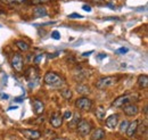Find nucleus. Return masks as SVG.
Here are the masks:
<instances>
[{
	"label": "nucleus",
	"mask_w": 148,
	"mask_h": 140,
	"mask_svg": "<svg viewBox=\"0 0 148 140\" xmlns=\"http://www.w3.org/2000/svg\"><path fill=\"white\" fill-rule=\"evenodd\" d=\"M43 81L46 84L51 87H62L64 84V80L55 72H47L43 76Z\"/></svg>",
	"instance_id": "f257e3e1"
},
{
	"label": "nucleus",
	"mask_w": 148,
	"mask_h": 140,
	"mask_svg": "<svg viewBox=\"0 0 148 140\" xmlns=\"http://www.w3.org/2000/svg\"><path fill=\"white\" fill-rule=\"evenodd\" d=\"M138 99V95L137 93H128V95H123V96H120L117 97L113 103H112V106L113 107H123L127 104H130L132 100H136Z\"/></svg>",
	"instance_id": "f03ea898"
},
{
	"label": "nucleus",
	"mask_w": 148,
	"mask_h": 140,
	"mask_svg": "<svg viewBox=\"0 0 148 140\" xmlns=\"http://www.w3.org/2000/svg\"><path fill=\"white\" fill-rule=\"evenodd\" d=\"M116 81H117V78L116 76H104V78H100L96 82V87L98 88V89H100V90H104L106 88L115 84Z\"/></svg>",
	"instance_id": "7ed1b4c3"
},
{
	"label": "nucleus",
	"mask_w": 148,
	"mask_h": 140,
	"mask_svg": "<svg viewBox=\"0 0 148 140\" xmlns=\"http://www.w3.org/2000/svg\"><path fill=\"white\" fill-rule=\"evenodd\" d=\"M76 129H77L79 135H81L82 137H86V136H88V135L91 132L92 125H91L90 122L83 120V121H81V122H79L76 124Z\"/></svg>",
	"instance_id": "20e7f679"
},
{
	"label": "nucleus",
	"mask_w": 148,
	"mask_h": 140,
	"mask_svg": "<svg viewBox=\"0 0 148 140\" xmlns=\"http://www.w3.org/2000/svg\"><path fill=\"white\" fill-rule=\"evenodd\" d=\"M75 107L81 110H90L92 108V100H90L87 97L77 98L75 102Z\"/></svg>",
	"instance_id": "39448f33"
},
{
	"label": "nucleus",
	"mask_w": 148,
	"mask_h": 140,
	"mask_svg": "<svg viewBox=\"0 0 148 140\" xmlns=\"http://www.w3.org/2000/svg\"><path fill=\"white\" fill-rule=\"evenodd\" d=\"M10 64L15 71L22 72L23 71V57H22V55L18 53L13 54L12 59H10Z\"/></svg>",
	"instance_id": "423d86ee"
},
{
	"label": "nucleus",
	"mask_w": 148,
	"mask_h": 140,
	"mask_svg": "<svg viewBox=\"0 0 148 140\" xmlns=\"http://www.w3.org/2000/svg\"><path fill=\"white\" fill-rule=\"evenodd\" d=\"M19 132L29 140H38L41 137V132L39 130H32V129H24L19 130Z\"/></svg>",
	"instance_id": "0eeeda50"
},
{
	"label": "nucleus",
	"mask_w": 148,
	"mask_h": 140,
	"mask_svg": "<svg viewBox=\"0 0 148 140\" xmlns=\"http://www.w3.org/2000/svg\"><path fill=\"white\" fill-rule=\"evenodd\" d=\"M122 108H123V112L127 116H136L139 113V107L134 104H131V103L124 105Z\"/></svg>",
	"instance_id": "6e6552de"
},
{
	"label": "nucleus",
	"mask_w": 148,
	"mask_h": 140,
	"mask_svg": "<svg viewBox=\"0 0 148 140\" xmlns=\"http://www.w3.org/2000/svg\"><path fill=\"white\" fill-rule=\"evenodd\" d=\"M63 116L60 115V113H58V112H56L54 113L53 115H51V117H50V124H51V126L53 128H55V129H58V128H60L62 126V124H63Z\"/></svg>",
	"instance_id": "1a4fd4ad"
},
{
	"label": "nucleus",
	"mask_w": 148,
	"mask_h": 140,
	"mask_svg": "<svg viewBox=\"0 0 148 140\" xmlns=\"http://www.w3.org/2000/svg\"><path fill=\"white\" fill-rule=\"evenodd\" d=\"M119 124V114H112L106 119V126L108 129H115Z\"/></svg>",
	"instance_id": "9d476101"
},
{
	"label": "nucleus",
	"mask_w": 148,
	"mask_h": 140,
	"mask_svg": "<svg viewBox=\"0 0 148 140\" xmlns=\"http://www.w3.org/2000/svg\"><path fill=\"white\" fill-rule=\"evenodd\" d=\"M32 106H33V110L36 115H40L45 112V104L39 99H34L32 102Z\"/></svg>",
	"instance_id": "9b49d317"
},
{
	"label": "nucleus",
	"mask_w": 148,
	"mask_h": 140,
	"mask_svg": "<svg viewBox=\"0 0 148 140\" xmlns=\"http://www.w3.org/2000/svg\"><path fill=\"white\" fill-rule=\"evenodd\" d=\"M138 124H139V121H138V120H134L133 122L129 123V125H128V128H127V130H125L127 136H128L129 138L133 137V136L136 135V132H137V128H138Z\"/></svg>",
	"instance_id": "f8f14e48"
},
{
	"label": "nucleus",
	"mask_w": 148,
	"mask_h": 140,
	"mask_svg": "<svg viewBox=\"0 0 148 140\" xmlns=\"http://www.w3.org/2000/svg\"><path fill=\"white\" fill-rule=\"evenodd\" d=\"M106 137V133L103 129H96L93 130L91 136H90V139L91 140H104Z\"/></svg>",
	"instance_id": "ddd939ff"
},
{
	"label": "nucleus",
	"mask_w": 148,
	"mask_h": 140,
	"mask_svg": "<svg viewBox=\"0 0 148 140\" xmlns=\"http://www.w3.org/2000/svg\"><path fill=\"white\" fill-rule=\"evenodd\" d=\"M33 15L36 17H45V16H47V9L45 7L38 6L33 9Z\"/></svg>",
	"instance_id": "4468645a"
},
{
	"label": "nucleus",
	"mask_w": 148,
	"mask_h": 140,
	"mask_svg": "<svg viewBox=\"0 0 148 140\" xmlns=\"http://www.w3.org/2000/svg\"><path fill=\"white\" fill-rule=\"evenodd\" d=\"M138 84H139V87L143 88V89H147V87H148V76L146 75V74L139 75V78H138Z\"/></svg>",
	"instance_id": "2eb2a0df"
},
{
	"label": "nucleus",
	"mask_w": 148,
	"mask_h": 140,
	"mask_svg": "<svg viewBox=\"0 0 148 140\" xmlns=\"http://www.w3.org/2000/svg\"><path fill=\"white\" fill-rule=\"evenodd\" d=\"M37 70L34 69V67H30L29 70L26 71V73H25V76H26V79H29V80H36L37 79Z\"/></svg>",
	"instance_id": "dca6fc26"
},
{
	"label": "nucleus",
	"mask_w": 148,
	"mask_h": 140,
	"mask_svg": "<svg viewBox=\"0 0 148 140\" xmlns=\"http://www.w3.org/2000/svg\"><path fill=\"white\" fill-rule=\"evenodd\" d=\"M15 45L17 46V48H18L21 51H27V50L30 49V46H29L26 42H24L23 40H18V41H16V42H15Z\"/></svg>",
	"instance_id": "f3484780"
},
{
	"label": "nucleus",
	"mask_w": 148,
	"mask_h": 140,
	"mask_svg": "<svg viewBox=\"0 0 148 140\" xmlns=\"http://www.w3.org/2000/svg\"><path fill=\"white\" fill-rule=\"evenodd\" d=\"M105 114H106V109L103 107V106H99V107H97V109H96V115H97V117L98 119H104L105 117Z\"/></svg>",
	"instance_id": "a211bd4d"
},
{
	"label": "nucleus",
	"mask_w": 148,
	"mask_h": 140,
	"mask_svg": "<svg viewBox=\"0 0 148 140\" xmlns=\"http://www.w3.org/2000/svg\"><path fill=\"white\" fill-rule=\"evenodd\" d=\"M76 91L81 95H84V93H89L90 92V89L88 86H84V84H80L76 87Z\"/></svg>",
	"instance_id": "6ab92c4d"
},
{
	"label": "nucleus",
	"mask_w": 148,
	"mask_h": 140,
	"mask_svg": "<svg viewBox=\"0 0 148 140\" xmlns=\"http://www.w3.org/2000/svg\"><path fill=\"white\" fill-rule=\"evenodd\" d=\"M62 96H63V97H64L65 99L70 100V99L72 98L73 93H72V91H71L70 89H64V90H62Z\"/></svg>",
	"instance_id": "aec40b11"
},
{
	"label": "nucleus",
	"mask_w": 148,
	"mask_h": 140,
	"mask_svg": "<svg viewBox=\"0 0 148 140\" xmlns=\"http://www.w3.org/2000/svg\"><path fill=\"white\" fill-rule=\"evenodd\" d=\"M80 119H81V115H80L79 113H75V114H74L73 120H72V122L69 123V128H70V126H72L73 124H77L79 121H80Z\"/></svg>",
	"instance_id": "412c9836"
},
{
	"label": "nucleus",
	"mask_w": 148,
	"mask_h": 140,
	"mask_svg": "<svg viewBox=\"0 0 148 140\" xmlns=\"http://www.w3.org/2000/svg\"><path fill=\"white\" fill-rule=\"evenodd\" d=\"M128 125H129V122H128V121H123V122L121 123V125H120V132H124V131L127 130Z\"/></svg>",
	"instance_id": "4be33fe9"
},
{
	"label": "nucleus",
	"mask_w": 148,
	"mask_h": 140,
	"mask_svg": "<svg viewBox=\"0 0 148 140\" xmlns=\"http://www.w3.org/2000/svg\"><path fill=\"white\" fill-rule=\"evenodd\" d=\"M129 51V49L128 48H124V47H121V48H119L115 53L116 54H120V55H124V54H127Z\"/></svg>",
	"instance_id": "5701e85b"
},
{
	"label": "nucleus",
	"mask_w": 148,
	"mask_h": 140,
	"mask_svg": "<svg viewBox=\"0 0 148 140\" xmlns=\"http://www.w3.org/2000/svg\"><path fill=\"white\" fill-rule=\"evenodd\" d=\"M69 18H71V19H76V18H83V16L80 15V14H77V13H73V14H70V15H69Z\"/></svg>",
	"instance_id": "b1692460"
},
{
	"label": "nucleus",
	"mask_w": 148,
	"mask_h": 140,
	"mask_svg": "<svg viewBox=\"0 0 148 140\" xmlns=\"http://www.w3.org/2000/svg\"><path fill=\"white\" fill-rule=\"evenodd\" d=\"M72 112H70V110H67V112H65L64 113V116H63V119H65V120H70V119H72Z\"/></svg>",
	"instance_id": "393cba45"
},
{
	"label": "nucleus",
	"mask_w": 148,
	"mask_h": 140,
	"mask_svg": "<svg viewBox=\"0 0 148 140\" xmlns=\"http://www.w3.org/2000/svg\"><path fill=\"white\" fill-rule=\"evenodd\" d=\"M51 38L55 39V40H59V39H60V33H59L58 31H54V32L51 33Z\"/></svg>",
	"instance_id": "a878e982"
},
{
	"label": "nucleus",
	"mask_w": 148,
	"mask_h": 140,
	"mask_svg": "<svg viewBox=\"0 0 148 140\" xmlns=\"http://www.w3.org/2000/svg\"><path fill=\"white\" fill-rule=\"evenodd\" d=\"M42 58H43V55H42V54H40V55H38L37 57L34 58V63H36V64H38V63H39V62H40V60H41Z\"/></svg>",
	"instance_id": "bb28decb"
},
{
	"label": "nucleus",
	"mask_w": 148,
	"mask_h": 140,
	"mask_svg": "<svg viewBox=\"0 0 148 140\" xmlns=\"http://www.w3.org/2000/svg\"><path fill=\"white\" fill-rule=\"evenodd\" d=\"M82 9L86 10V12H88V13L91 12V7H90L89 5H83V6H82Z\"/></svg>",
	"instance_id": "cd10ccee"
},
{
	"label": "nucleus",
	"mask_w": 148,
	"mask_h": 140,
	"mask_svg": "<svg viewBox=\"0 0 148 140\" xmlns=\"http://www.w3.org/2000/svg\"><path fill=\"white\" fill-rule=\"evenodd\" d=\"M49 0H31L32 3H36V5H39V3H43V2H47Z\"/></svg>",
	"instance_id": "c85d7f7f"
},
{
	"label": "nucleus",
	"mask_w": 148,
	"mask_h": 140,
	"mask_svg": "<svg viewBox=\"0 0 148 140\" xmlns=\"http://www.w3.org/2000/svg\"><path fill=\"white\" fill-rule=\"evenodd\" d=\"M2 1H5L7 3H13V2H24L25 0H2Z\"/></svg>",
	"instance_id": "c756f323"
},
{
	"label": "nucleus",
	"mask_w": 148,
	"mask_h": 140,
	"mask_svg": "<svg viewBox=\"0 0 148 140\" xmlns=\"http://www.w3.org/2000/svg\"><path fill=\"white\" fill-rule=\"evenodd\" d=\"M106 57H107V55H106V54H99L98 59H103V58H106Z\"/></svg>",
	"instance_id": "7c9ffc66"
},
{
	"label": "nucleus",
	"mask_w": 148,
	"mask_h": 140,
	"mask_svg": "<svg viewBox=\"0 0 148 140\" xmlns=\"http://www.w3.org/2000/svg\"><path fill=\"white\" fill-rule=\"evenodd\" d=\"M93 53V50H90V51H88V53H83L82 54V56H84V57H87V56H89L90 54H92Z\"/></svg>",
	"instance_id": "2f4dec72"
},
{
	"label": "nucleus",
	"mask_w": 148,
	"mask_h": 140,
	"mask_svg": "<svg viewBox=\"0 0 148 140\" xmlns=\"http://www.w3.org/2000/svg\"><path fill=\"white\" fill-rule=\"evenodd\" d=\"M53 140H69V139H66V138H62V137H56V138H54Z\"/></svg>",
	"instance_id": "473e14b6"
},
{
	"label": "nucleus",
	"mask_w": 148,
	"mask_h": 140,
	"mask_svg": "<svg viewBox=\"0 0 148 140\" xmlns=\"http://www.w3.org/2000/svg\"><path fill=\"white\" fill-rule=\"evenodd\" d=\"M13 109H17V106H15V107H14V106H10L7 110H13Z\"/></svg>",
	"instance_id": "72a5a7b5"
},
{
	"label": "nucleus",
	"mask_w": 148,
	"mask_h": 140,
	"mask_svg": "<svg viewBox=\"0 0 148 140\" xmlns=\"http://www.w3.org/2000/svg\"><path fill=\"white\" fill-rule=\"evenodd\" d=\"M2 99H8V96L7 95H2Z\"/></svg>",
	"instance_id": "f704fd0d"
},
{
	"label": "nucleus",
	"mask_w": 148,
	"mask_h": 140,
	"mask_svg": "<svg viewBox=\"0 0 148 140\" xmlns=\"http://www.w3.org/2000/svg\"><path fill=\"white\" fill-rule=\"evenodd\" d=\"M93 1H96V2H97V1H101V0H93Z\"/></svg>",
	"instance_id": "c9c22d12"
}]
</instances>
